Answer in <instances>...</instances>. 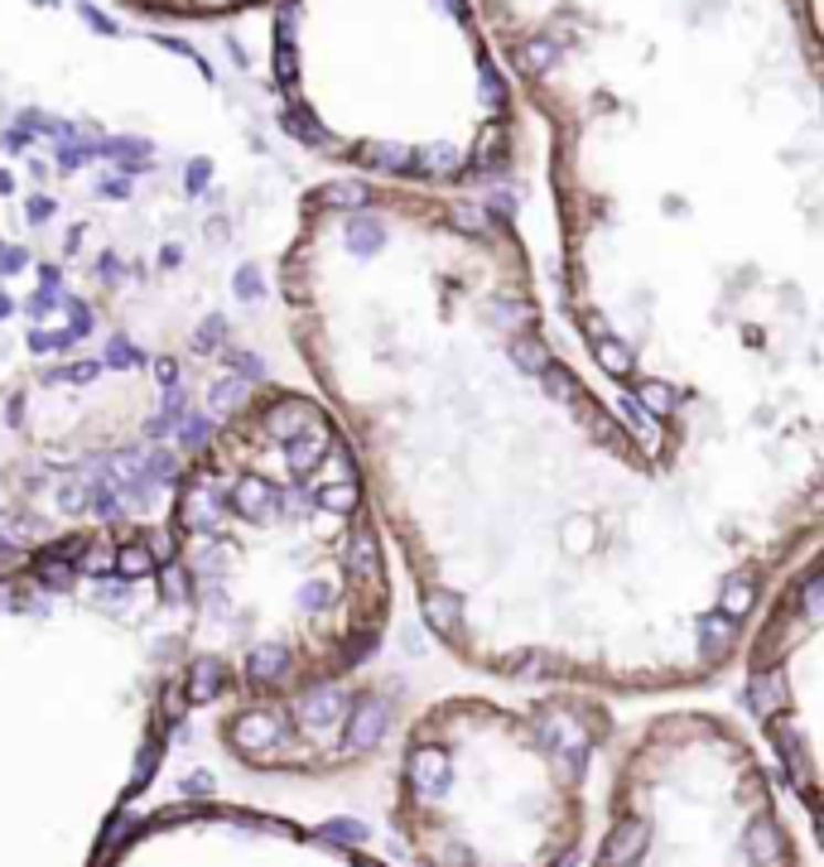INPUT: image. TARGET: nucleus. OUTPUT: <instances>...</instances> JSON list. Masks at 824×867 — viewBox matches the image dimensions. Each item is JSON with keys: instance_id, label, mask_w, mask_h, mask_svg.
<instances>
[{"instance_id": "f257e3e1", "label": "nucleus", "mask_w": 824, "mask_h": 867, "mask_svg": "<svg viewBox=\"0 0 824 867\" xmlns=\"http://www.w3.org/2000/svg\"><path fill=\"white\" fill-rule=\"evenodd\" d=\"M275 285L424 626L477 675L689 694L820 540L824 448L651 444L560 352L521 232L487 198L309 183Z\"/></svg>"}, {"instance_id": "f03ea898", "label": "nucleus", "mask_w": 824, "mask_h": 867, "mask_svg": "<svg viewBox=\"0 0 824 867\" xmlns=\"http://www.w3.org/2000/svg\"><path fill=\"white\" fill-rule=\"evenodd\" d=\"M550 130L560 314L651 444L824 438L810 0H632L511 53Z\"/></svg>"}, {"instance_id": "7ed1b4c3", "label": "nucleus", "mask_w": 824, "mask_h": 867, "mask_svg": "<svg viewBox=\"0 0 824 867\" xmlns=\"http://www.w3.org/2000/svg\"><path fill=\"white\" fill-rule=\"evenodd\" d=\"M183 622V704H299L377 656L391 536L334 410L265 377L183 453L155 516Z\"/></svg>"}, {"instance_id": "20e7f679", "label": "nucleus", "mask_w": 824, "mask_h": 867, "mask_svg": "<svg viewBox=\"0 0 824 867\" xmlns=\"http://www.w3.org/2000/svg\"><path fill=\"white\" fill-rule=\"evenodd\" d=\"M183 713L155 520L0 550V867H97Z\"/></svg>"}, {"instance_id": "39448f33", "label": "nucleus", "mask_w": 824, "mask_h": 867, "mask_svg": "<svg viewBox=\"0 0 824 867\" xmlns=\"http://www.w3.org/2000/svg\"><path fill=\"white\" fill-rule=\"evenodd\" d=\"M271 15L275 102L309 155L439 193L511 169L516 87L473 0H271Z\"/></svg>"}, {"instance_id": "423d86ee", "label": "nucleus", "mask_w": 824, "mask_h": 867, "mask_svg": "<svg viewBox=\"0 0 824 867\" xmlns=\"http://www.w3.org/2000/svg\"><path fill=\"white\" fill-rule=\"evenodd\" d=\"M617 738L603 694H448L410 718L391 781L410 867H579L593 776Z\"/></svg>"}, {"instance_id": "0eeeda50", "label": "nucleus", "mask_w": 824, "mask_h": 867, "mask_svg": "<svg viewBox=\"0 0 824 867\" xmlns=\"http://www.w3.org/2000/svg\"><path fill=\"white\" fill-rule=\"evenodd\" d=\"M583 867H810L777 776L733 718L661 709L622 742Z\"/></svg>"}, {"instance_id": "6e6552de", "label": "nucleus", "mask_w": 824, "mask_h": 867, "mask_svg": "<svg viewBox=\"0 0 824 867\" xmlns=\"http://www.w3.org/2000/svg\"><path fill=\"white\" fill-rule=\"evenodd\" d=\"M820 540H810L781 569L738 651L742 699L772 757L767 771L795 795L805 824L820 810Z\"/></svg>"}, {"instance_id": "1a4fd4ad", "label": "nucleus", "mask_w": 824, "mask_h": 867, "mask_svg": "<svg viewBox=\"0 0 824 867\" xmlns=\"http://www.w3.org/2000/svg\"><path fill=\"white\" fill-rule=\"evenodd\" d=\"M97 867H387L309 824L222 800H183L126 820Z\"/></svg>"}, {"instance_id": "9d476101", "label": "nucleus", "mask_w": 824, "mask_h": 867, "mask_svg": "<svg viewBox=\"0 0 824 867\" xmlns=\"http://www.w3.org/2000/svg\"><path fill=\"white\" fill-rule=\"evenodd\" d=\"M473 6H477V20H483L492 53L507 63L511 53L540 44V39H554V34H569V30H583V24L617 15L632 0H473Z\"/></svg>"}, {"instance_id": "9b49d317", "label": "nucleus", "mask_w": 824, "mask_h": 867, "mask_svg": "<svg viewBox=\"0 0 824 867\" xmlns=\"http://www.w3.org/2000/svg\"><path fill=\"white\" fill-rule=\"evenodd\" d=\"M122 6L140 10V15H169V20H218V15L261 10L271 0H122Z\"/></svg>"}]
</instances>
